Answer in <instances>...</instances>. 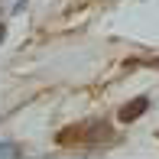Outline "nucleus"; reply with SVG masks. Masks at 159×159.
I'll use <instances>...</instances> for the list:
<instances>
[{"label": "nucleus", "mask_w": 159, "mask_h": 159, "mask_svg": "<svg viewBox=\"0 0 159 159\" xmlns=\"http://www.w3.org/2000/svg\"><path fill=\"white\" fill-rule=\"evenodd\" d=\"M114 127L111 124H104V120H98V124H88V136H84V146H111L114 143Z\"/></svg>", "instance_id": "nucleus-1"}, {"label": "nucleus", "mask_w": 159, "mask_h": 159, "mask_svg": "<svg viewBox=\"0 0 159 159\" xmlns=\"http://www.w3.org/2000/svg\"><path fill=\"white\" fill-rule=\"evenodd\" d=\"M84 136H88V124H75V127H65L55 133V143L59 146H84Z\"/></svg>", "instance_id": "nucleus-2"}, {"label": "nucleus", "mask_w": 159, "mask_h": 159, "mask_svg": "<svg viewBox=\"0 0 159 159\" xmlns=\"http://www.w3.org/2000/svg\"><path fill=\"white\" fill-rule=\"evenodd\" d=\"M146 111H149V98H133L130 104L120 107V120H124V124H133V120L143 117Z\"/></svg>", "instance_id": "nucleus-3"}]
</instances>
